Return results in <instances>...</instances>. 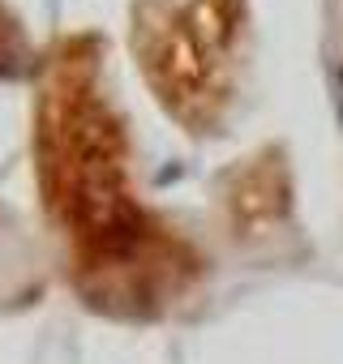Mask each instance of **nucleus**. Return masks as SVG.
Instances as JSON below:
<instances>
[{"mask_svg":"<svg viewBox=\"0 0 343 364\" xmlns=\"http://www.w3.org/2000/svg\"><path fill=\"white\" fill-rule=\"evenodd\" d=\"M219 219L223 232L245 245H275L292 236V210H296V189H292V163L283 146H258L253 154L236 159L219 180Z\"/></svg>","mask_w":343,"mask_h":364,"instance_id":"nucleus-3","label":"nucleus"},{"mask_svg":"<svg viewBox=\"0 0 343 364\" xmlns=\"http://www.w3.org/2000/svg\"><path fill=\"white\" fill-rule=\"evenodd\" d=\"M249 0H133L129 52L167 120L215 137L232 120L249 69Z\"/></svg>","mask_w":343,"mask_h":364,"instance_id":"nucleus-2","label":"nucleus"},{"mask_svg":"<svg viewBox=\"0 0 343 364\" xmlns=\"http://www.w3.org/2000/svg\"><path fill=\"white\" fill-rule=\"evenodd\" d=\"M103 60L107 43L90 31L60 35L39 52L35 189L82 304L116 321H159L198 296L206 257L142 198L133 133Z\"/></svg>","mask_w":343,"mask_h":364,"instance_id":"nucleus-1","label":"nucleus"},{"mask_svg":"<svg viewBox=\"0 0 343 364\" xmlns=\"http://www.w3.org/2000/svg\"><path fill=\"white\" fill-rule=\"evenodd\" d=\"M330 22H334V48H339V65H343V0H330Z\"/></svg>","mask_w":343,"mask_h":364,"instance_id":"nucleus-5","label":"nucleus"},{"mask_svg":"<svg viewBox=\"0 0 343 364\" xmlns=\"http://www.w3.org/2000/svg\"><path fill=\"white\" fill-rule=\"evenodd\" d=\"M39 56L26 43V31L18 22V14L0 0V73H22L26 65H35Z\"/></svg>","mask_w":343,"mask_h":364,"instance_id":"nucleus-4","label":"nucleus"}]
</instances>
